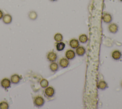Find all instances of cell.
<instances>
[{
  "label": "cell",
  "instance_id": "44dd1931",
  "mask_svg": "<svg viewBox=\"0 0 122 109\" xmlns=\"http://www.w3.org/2000/svg\"><path fill=\"white\" fill-rule=\"evenodd\" d=\"M9 108V105L8 102L2 101L0 102V109H8Z\"/></svg>",
  "mask_w": 122,
  "mask_h": 109
},
{
  "label": "cell",
  "instance_id": "3957f363",
  "mask_svg": "<svg viewBox=\"0 0 122 109\" xmlns=\"http://www.w3.org/2000/svg\"><path fill=\"white\" fill-rule=\"evenodd\" d=\"M44 94L48 97H52L55 94V90L51 86H48L44 90Z\"/></svg>",
  "mask_w": 122,
  "mask_h": 109
},
{
  "label": "cell",
  "instance_id": "d4e9b609",
  "mask_svg": "<svg viewBox=\"0 0 122 109\" xmlns=\"http://www.w3.org/2000/svg\"><path fill=\"white\" fill-rule=\"evenodd\" d=\"M120 1H121V2H122V0H119Z\"/></svg>",
  "mask_w": 122,
  "mask_h": 109
},
{
  "label": "cell",
  "instance_id": "ffe728a7",
  "mask_svg": "<svg viewBox=\"0 0 122 109\" xmlns=\"http://www.w3.org/2000/svg\"><path fill=\"white\" fill-rule=\"evenodd\" d=\"M29 17L32 20H34L37 18V14L35 11H31L29 13Z\"/></svg>",
  "mask_w": 122,
  "mask_h": 109
},
{
  "label": "cell",
  "instance_id": "277c9868",
  "mask_svg": "<svg viewBox=\"0 0 122 109\" xmlns=\"http://www.w3.org/2000/svg\"><path fill=\"white\" fill-rule=\"evenodd\" d=\"M21 77L18 74H14L10 77L11 83L13 84H18L21 79Z\"/></svg>",
  "mask_w": 122,
  "mask_h": 109
},
{
  "label": "cell",
  "instance_id": "7402d4cb",
  "mask_svg": "<svg viewBox=\"0 0 122 109\" xmlns=\"http://www.w3.org/2000/svg\"><path fill=\"white\" fill-rule=\"evenodd\" d=\"M4 15V13H3V12H2V11L0 9V20L2 19L3 16Z\"/></svg>",
  "mask_w": 122,
  "mask_h": 109
},
{
  "label": "cell",
  "instance_id": "603a6c76",
  "mask_svg": "<svg viewBox=\"0 0 122 109\" xmlns=\"http://www.w3.org/2000/svg\"><path fill=\"white\" fill-rule=\"evenodd\" d=\"M51 1H57V0H50Z\"/></svg>",
  "mask_w": 122,
  "mask_h": 109
},
{
  "label": "cell",
  "instance_id": "52a82bcc",
  "mask_svg": "<svg viewBox=\"0 0 122 109\" xmlns=\"http://www.w3.org/2000/svg\"><path fill=\"white\" fill-rule=\"evenodd\" d=\"M108 29L111 33L115 34L118 30V26L115 23H112L109 25Z\"/></svg>",
  "mask_w": 122,
  "mask_h": 109
},
{
  "label": "cell",
  "instance_id": "ac0fdd59",
  "mask_svg": "<svg viewBox=\"0 0 122 109\" xmlns=\"http://www.w3.org/2000/svg\"><path fill=\"white\" fill-rule=\"evenodd\" d=\"M79 40L82 43H85L88 40V37L85 34L81 35L79 37Z\"/></svg>",
  "mask_w": 122,
  "mask_h": 109
},
{
  "label": "cell",
  "instance_id": "6da1fadb",
  "mask_svg": "<svg viewBox=\"0 0 122 109\" xmlns=\"http://www.w3.org/2000/svg\"><path fill=\"white\" fill-rule=\"evenodd\" d=\"M45 103V100L43 97L40 96H37L34 97L33 104L37 108H41Z\"/></svg>",
  "mask_w": 122,
  "mask_h": 109
},
{
  "label": "cell",
  "instance_id": "ba28073f",
  "mask_svg": "<svg viewBox=\"0 0 122 109\" xmlns=\"http://www.w3.org/2000/svg\"><path fill=\"white\" fill-rule=\"evenodd\" d=\"M65 56L68 60H71L75 58V53L73 50L69 49L66 51L65 53Z\"/></svg>",
  "mask_w": 122,
  "mask_h": 109
},
{
  "label": "cell",
  "instance_id": "9a60e30c",
  "mask_svg": "<svg viewBox=\"0 0 122 109\" xmlns=\"http://www.w3.org/2000/svg\"><path fill=\"white\" fill-rule=\"evenodd\" d=\"M50 69L52 72H55L57 71L59 69L58 64L54 61L52 62L50 65Z\"/></svg>",
  "mask_w": 122,
  "mask_h": 109
},
{
  "label": "cell",
  "instance_id": "7c38bea8",
  "mask_svg": "<svg viewBox=\"0 0 122 109\" xmlns=\"http://www.w3.org/2000/svg\"><path fill=\"white\" fill-rule=\"evenodd\" d=\"M69 45H70V46L72 48L74 49V48H78L80 44H79V42L78 39L73 38L70 40Z\"/></svg>",
  "mask_w": 122,
  "mask_h": 109
},
{
  "label": "cell",
  "instance_id": "cb8c5ba5",
  "mask_svg": "<svg viewBox=\"0 0 122 109\" xmlns=\"http://www.w3.org/2000/svg\"><path fill=\"white\" fill-rule=\"evenodd\" d=\"M121 86H122V82H121Z\"/></svg>",
  "mask_w": 122,
  "mask_h": 109
},
{
  "label": "cell",
  "instance_id": "30bf717a",
  "mask_svg": "<svg viewBox=\"0 0 122 109\" xmlns=\"http://www.w3.org/2000/svg\"><path fill=\"white\" fill-rule=\"evenodd\" d=\"M60 66L62 68H67L69 65V61L67 58H63L59 61Z\"/></svg>",
  "mask_w": 122,
  "mask_h": 109
},
{
  "label": "cell",
  "instance_id": "8fae6325",
  "mask_svg": "<svg viewBox=\"0 0 122 109\" xmlns=\"http://www.w3.org/2000/svg\"><path fill=\"white\" fill-rule=\"evenodd\" d=\"M112 16L110 13H105L102 16L103 21L105 23H110L112 22Z\"/></svg>",
  "mask_w": 122,
  "mask_h": 109
},
{
  "label": "cell",
  "instance_id": "5bb4252c",
  "mask_svg": "<svg viewBox=\"0 0 122 109\" xmlns=\"http://www.w3.org/2000/svg\"><path fill=\"white\" fill-rule=\"evenodd\" d=\"M98 88L101 90H104L108 87V85L104 81H101L98 84Z\"/></svg>",
  "mask_w": 122,
  "mask_h": 109
},
{
  "label": "cell",
  "instance_id": "8992f818",
  "mask_svg": "<svg viewBox=\"0 0 122 109\" xmlns=\"http://www.w3.org/2000/svg\"><path fill=\"white\" fill-rule=\"evenodd\" d=\"M47 58L49 61L51 62H53L57 60V55L55 52L53 51L50 52L48 53L47 55Z\"/></svg>",
  "mask_w": 122,
  "mask_h": 109
},
{
  "label": "cell",
  "instance_id": "e0dca14e",
  "mask_svg": "<svg viewBox=\"0 0 122 109\" xmlns=\"http://www.w3.org/2000/svg\"><path fill=\"white\" fill-rule=\"evenodd\" d=\"M40 85L42 88H45L46 87L48 86L49 82L46 79H42L40 82Z\"/></svg>",
  "mask_w": 122,
  "mask_h": 109
},
{
  "label": "cell",
  "instance_id": "9c48e42d",
  "mask_svg": "<svg viewBox=\"0 0 122 109\" xmlns=\"http://www.w3.org/2000/svg\"><path fill=\"white\" fill-rule=\"evenodd\" d=\"M122 53L118 50H114L112 54V58L115 61L119 60L122 57Z\"/></svg>",
  "mask_w": 122,
  "mask_h": 109
},
{
  "label": "cell",
  "instance_id": "7a4b0ae2",
  "mask_svg": "<svg viewBox=\"0 0 122 109\" xmlns=\"http://www.w3.org/2000/svg\"><path fill=\"white\" fill-rule=\"evenodd\" d=\"M11 83L10 79L8 78H4L1 80L0 85L4 89H7L10 87Z\"/></svg>",
  "mask_w": 122,
  "mask_h": 109
},
{
  "label": "cell",
  "instance_id": "2e32d148",
  "mask_svg": "<svg viewBox=\"0 0 122 109\" xmlns=\"http://www.w3.org/2000/svg\"><path fill=\"white\" fill-rule=\"evenodd\" d=\"M65 47V43L63 42H61V41L58 42L56 44V49L58 51H59L63 50L64 49Z\"/></svg>",
  "mask_w": 122,
  "mask_h": 109
},
{
  "label": "cell",
  "instance_id": "4fadbf2b",
  "mask_svg": "<svg viewBox=\"0 0 122 109\" xmlns=\"http://www.w3.org/2000/svg\"><path fill=\"white\" fill-rule=\"evenodd\" d=\"M86 52L85 48L82 46H79L76 48V53L79 56H83Z\"/></svg>",
  "mask_w": 122,
  "mask_h": 109
},
{
  "label": "cell",
  "instance_id": "5b68a950",
  "mask_svg": "<svg viewBox=\"0 0 122 109\" xmlns=\"http://www.w3.org/2000/svg\"><path fill=\"white\" fill-rule=\"evenodd\" d=\"M3 22L7 24H10L12 22V17L10 14H4L2 18Z\"/></svg>",
  "mask_w": 122,
  "mask_h": 109
},
{
  "label": "cell",
  "instance_id": "d6986e66",
  "mask_svg": "<svg viewBox=\"0 0 122 109\" xmlns=\"http://www.w3.org/2000/svg\"><path fill=\"white\" fill-rule=\"evenodd\" d=\"M54 40L57 42H61L63 40V36L61 33H57L54 36Z\"/></svg>",
  "mask_w": 122,
  "mask_h": 109
}]
</instances>
